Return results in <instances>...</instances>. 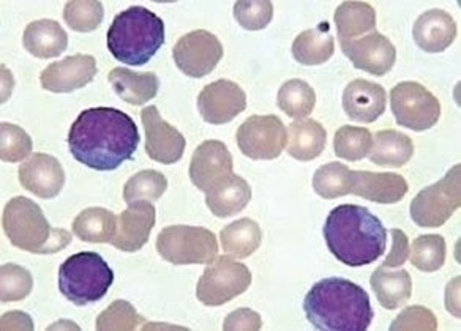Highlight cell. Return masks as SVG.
<instances>
[{"mask_svg":"<svg viewBox=\"0 0 461 331\" xmlns=\"http://www.w3.org/2000/svg\"><path fill=\"white\" fill-rule=\"evenodd\" d=\"M232 174V155L221 140H205L194 150L190 180L201 192H209Z\"/></svg>","mask_w":461,"mask_h":331,"instance_id":"2e32d148","label":"cell"},{"mask_svg":"<svg viewBox=\"0 0 461 331\" xmlns=\"http://www.w3.org/2000/svg\"><path fill=\"white\" fill-rule=\"evenodd\" d=\"M32 274L26 268L14 264H7L2 267V303L26 299L32 292Z\"/></svg>","mask_w":461,"mask_h":331,"instance_id":"ab89813d","label":"cell"},{"mask_svg":"<svg viewBox=\"0 0 461 331\" xmlns=\"http://www.w3.org/2000/svg\"><path fill=\"white\" fill-rule=\"evenodd\" d=\"M276 104L293 119H305L313 112L316 94L310 84L302 79H291L278 90Z\"/></svg>","mask_w":461,"mask_h":331,"instance_id":"d6a6232c","label":"cell"},{"mask_svg":"<svg viewBox=\"0 0 461 331\" xmlns=\"http://www.w3.org/2000/svg\"><path fill=\"white\" fill-rule=\"evenodd\" d=\"M373 147V134L366 128L345 127L339 128L333 138V152L339 158L348 161H359L370 155Z\"/></svg>","mask_w":461,"mask_h":331,"instance_id":"836d02e7","label":"cell"},{"mask_svg":"<svg viewBox=\"0 0 461 331\" xmlns=\"http://www.w3.org/2000/svg\"><path fill=\"white\" fill-rule=\"evenodd\" d=\"M157 251L174 265L211 264L218 255L217 237L205 228L169 226L158 234Z\"/></svg>","mask_w":461,"mask_h":331,"instance_id":"ba28073f","label":"cell"},{"mask_svg":"<svg viewBox=\"0 0 461 331\" xmlns=\"http://www.w3.org/2000/svg\"><path fill=\"white\" fill-rule=\"evenodd\" d=\"M446 240L441 236L417 237L411 246V262L412 265L427 273H433L444 267L446 264Z\"/></svg>","mask_w":461,"mask_h":331,"instance_id":"d590c367","label":"cell"},{"mask_svg":"<svg viewBox=\"0 0 461 331\" xmlns=\"http://www.w3.org/2000/svg\"><path fill=\"white\" fill-rule=\"evenodd\" d=\"M157 221V210L148 201H136L129 204V209L117 217L114 238L111 245L114 248L135 253L149 242L150 232Z\"/></svg>","mask_w":461,"mask_h":331,"instance_id":"ac0fdd59","label":"cell"},{"mask_svg":"<svg viewBox=\"0 0 461 331\" xmlns=\"http://www.w3.org/2000/svg\"><path fill=\"white\" fill-rule=\"evenodd\" d=\"M117 217L102 207L81 211L73 221L75 236L86 243H111L114 238Z\"/></svg>","mask_w":461,"mask_h":331,"instance_id":"1f68e13d","label":"cell"},{"mask_svg":"<svg viewBox=\"0 0 461 331\" xmlns=\"http://www.w3.org/2000/svg\"><path fill=\"white\" fill-rule=\"evenodd\" d=\"M435 314L422 306H411L404 309L397 320L391 325V330H436Z\"/></svg>","mask_w":461,"mask_h":331,"instance_id":"7bdbcfd3","label":"cell"},{"mask_svg":"<svg viewBox=\"0 0 461 331\" xmlns=\"http://www.w3.org/2000/svg\"><path fill=\"white\" fill-rule=\"evenodd\" d=\"M461 205V165H455L435 185L427 186L411 202L412 221L420 228H441Z\"/></svg>","mask_w":461,"mask_h":331,"instance_id":"52a82bcc","label":"cell"},{"mask_svg":"<svg viewBox=\"0 0 461 331\" xmlns=\"http://www.w3.org/2000/svg\"><path fill=\"white\" fill-rule=\"evenodd\" d=\"M220 242L223 251L234 259L250 257L263 242V232L257 221L250 218H242L234 223L228 224L221 234Z\"/></svg>","mask_w":461,"mask_h":331,"instance_id":"f546056e","label":"cell"},{"mask_svg":"<svg viewBox=\"0 0 461 331\" xmlns=\"http://www.w3.org/2000/svg\"><path fill=\"white\" fill-rule=\"evenodd\" d=\"M14 328L33 330L32 318H29L24 312H7L2 318V330H14Z\"/></svg>","mask_w":461,"mask_h":331,"instance_id":"bcb514c9","label":"cell"},{"mask_svg":"<svg viewBox=\"0 0 461 331\" xmlns=\"http://www.w3.org/2000/svg\"><path fill=\"white\" fill-rule=\"evenodd\" d=\"M324 240L337 261L364 267L384 255L387 229L366 207L339 205L327 217Z\"/></svg>","mask_w":461,"mask_h":331,"instance_id":"7a4b0ae2","label":"cell"},{"mask_svg":"<svg viewBox=\"0 0 461 331\" xmlns=\"http://www.w3.org/2000/svg\"><path fill=\"white\" fill-rule=\"evenodd\" d=\"M412 37L422 51L429 54L446 51L456 39L454 18L439 8L429 10L417 18Z\"/></svg>","mask_w":461,"mask_h":331,"instance_id":"7402d4cb","label":"cell"},{"mask_svg":"<svg viewBox=\"0 0 461 331\" xmlns=\"http://www.w3.org/2000/svg\"><path fill=\"white\" fill-rule=\"evenodd\" d=\"M313 188L321 198L335 199L349 194L351 169L339 161L321 166L313 175Z\"/></svg>","mask_w":461,"mask_h":331,"instance_id":"e575fe53","label":"cell"},{"mask_svg":"<svg viewBox=\"0 0 461 331\" xmlns=\"http://www.w3.org/2000/svg\"><path fill=\"white\" fill-rule=\"evenodd\" d=\"M141 119L146 131V153L149 158L161 165L177 163L185 152L184 134L161 119L157 106L142 109Z\"/></svg>","mask_w":461,"mask_h":331,"instance_id":"4fadbf2b","label":"cell"},{"mask_svg":"<svg viewBox=\"0 0 461 331\" xmlns=\"http://www.w3.org/2000/svg\"><path fill=\"white\" fill-rule=\"evenodd\" d=\"M346 58L356 68L366 71L375 76H384L393 68L397 60V49L383 33L373 31L364 39L339 41Z\"/></svg>","mask_w":461,"mask_h":331,"instance_id":"9a60e30c","label":"cell"},{"mask_svg":"<svg viewBox=\"0 0 461 331\" xmlns=\"http://www.w3.org/2000/svg\"><path fill=\"white\" fill-rule=\"evenodd\" d=\"M247 108V95L239 84L220 79L205 85L198 96L199 114L207 123L223 125Z\"/></svg>","mask_w":461,"mask_h":331,"instance_id":"5bb4252c","label":"cell"},{"mask_svg":"<svg viewBox=\"0 0 461 331\" xmlns=\"http://www.w3.org/2000/svg\"><path fill=\"white\" fill-rule=\"evenodd\" d=\"M73 158L95 171H114L140 146L135 121L114 108H90L77 115L68 133Z\"/></svg>","mask_w":461,"mask_h":331,"instance_id":"6da1fadb","label":"cell"},{"mask_svg":"<svg viewBox=\"0 0 461 331\" xmlns=\"http://www.w3.org/2000/svg\"><path fill=\"white\" fill-rule=\"evenodd\" d=\"M261 327H263L261 316L247 308L230 312L223 324L224 330H259Z\"/></svg>","mask_w":461,"mask_h":331,"instance_id":"ee69618b","label":"cell"},{"mask_svg":"<svg viewBox=\"0 0 461 331\" xmlns=\"http://www.w3.org/2000/svg\"><path fill=\"white\" fill-rule=\"evenodd\" d=\"M96 58L87 54H77L60 62L48 65L40 75L41 87L54 94H70L83 89L96 76Z\"/></svg>","mask_w":461,"mask_h":331,"instance_id":"e0dca14e","label":"cell"},{"mask_svg":"<svg viewBox=\"0 0 461 331\" xmlns=\"http://www.w3.org/2000/svg\"><path fill=\"white\" fill-rule=\"evenodd\" d=\"M370 282L373 292L385 309H397L406 305L412 295V280L406 270L389 272L387 268L378 267Z\"/></svg>","mask_w":461,"mask_h":331,"instance_id":"4316f807","label":"cell"},{"mask_svg":"<svg viewBox=\"0 0 461 331\" xmlns=\"http://www.w3.org/2000/svg\"><path fill=\"white\" fill-rule=\"evenodd\" d=\"M0 134H2V148H0L2 161L18 163L32 153L31 136L18 125L4 121L0 125Z\"/></svg>","mask_w":461,"mask_h":331,"instance_id":"f35d334b","label":"cell"},{"mask_svg":"<svg viewBox=\"0 0 461 331\" xmlns=\"http://www.w3.org/2000/svg\"><path fill=\"white\" fill-rule=\"evenodd\" d=\"M335 40L329 33L327 24L302 32L293 43V56L299 64L305 67L326 64L332 58Z\"/></svg>","mask_w":461,"mask_h":331,"instance_id":"4dcf8cb0","label":"cell"},{"mask_svg":"<svg viewBox=\"0 0 461 331\" xmlns=\"http://www.w3.org/2000/svg\"><path fill=\"white\" fill-rule=\"evenodd\" d=\"M392 112L400 127L427 131L441 117V103L422 84L400 83L391 90Z\"/></svg>","mask_w":461,"mask_h":331,"instance_id":"30bf717a","label":"cell"},{"mask_svg":"<svg viewBox=\"0 0 461 331\" xmlns=\"http://www.w3.org/2000/svg\"><path fill=\"white\" fill-rule=\"evenodd\" d=\"M114 272L102 255L83 251L67 259L59 268V291L73 305L95 303L108 293Z\"/></svg>","mask_w":461,"mask_h":331,"instance_id":"8992f818","label":"cell"},{"mask_svg":"<svg viewBox=\"0 0 461 331\" xmlns=\"http://www.w3.org/2000/svg\"><path fill=\"white\" fill-rule=\"evenodd\" d=\"M387 95L383 85L366 79H356L343 92V109L354 121L373 123L385 112Z\"/></svg>","mask_w":461,"mask_h":331,"instance_id":"44dd1931","label":"cell"},{"mask_svg":"<svg viewBox=\"0 0 461 331\" xmlns=\"http://www.w3.org/2000/svg\"><path fill=\"white\" fill-rule=\"evenodd\" d=\"M234 18L247 31H263L274 18L272 2H238L234 5Z\"/></svg>","mask_w":461,"mask_h":331,"instance_id":"b9f144b4","label":"cell"},{"mask_svg":"<svg viewBox=\"0 0 461 331\" xmlns=\"http://www.w3.org/2000/svg\"><path fill=\"white\" fill-rule=\"evenodd\" d=\"M335 26L339 41H351L364 33L376 31V12L366 2H345L341 4L335 16Z\"/></svg>","mask_w":461,"mask_h":331,"instance_id":"f1b7e54d","label":"cell"},{"mask_svg":"<svg viewBox=\"0 0 461 331\" xmlns=\"http://www.w3.org/2000/svg\"><path fill=\"white\" fill-rule=\"evenodd\" d=\"M104 8L102 2H68L64 8L67 26L77 32H92L102 24Z\"/></svg>","mask_w":461,"mask_h":331,"instance_id":"74e56055","label":"cell"},{"mask_svg":"<svg viewBox=\"0 0 461 331\" xmlns=\"http://www.w3.org/2000/svg\"><path fill=\"white\" fill-rule=\"evenodd\" d=\"M303 311L318 330L364 331L375 316L366 289L345 278L316 282L303 300Z\"/></svg>","mask_w":461,"mask_h":331,"instance_id":"3957f363","label":"cell"},{"mask_svg":"<svg viewBox=\"0 0 461 331\" xmlns=\"http://www.w3.org/2000/svg\"><path fill=\"white\" fill-rule=\"evenodd\" d=\"M327 131L320 121L302 119L289 125L288 153L299 161L318 158L326 148Z\"/></svg>","mask_w":461,"mask_h":331,"instance_id":"484cf974","label":"cell"},{"mask_svg":"<svg viewBox=\"0 0 461 331\" xmlns=\"http://www.w3.org/2000/svg\"><path fill=\"white\" fill-rule=\"evenodd\" d=\"M106 40L113 58L141 67L165 45V22L148 8L130 7L115 16Z\"/></svg>","mask_w":461,"mask_h":331,"instance_id":"277c9868","label":"cell"},{"mask_svg":"<svg viewBox=\"0 0 461 331\" xmlns=\"http://www.w3.org/2000/svg\"><path fill=\"white\" fill-rule=\"evenodd\" d=\"M392 237H393V245L389 255L385 257L381 267L392 268L403 265L408 255H410V245H408V237L404 236L403 230L392 229Z\"/></svg>","mask_w":461,"mask_h":331,"instance_id":"f6af8a7d","label":"cell"},{"mask_svg":"<svg viewBox=\"0 0 461 331\" xmlns=\"http://www.w3.org/2000/svg\"><path fill=\"white\" fill-rule=\"evenodd\" d=\"M408 188V182L400 174L351 171L349 194L375 204H397L406 196Z\"/></svg>","mask_w":461,"mask_h":331,"instance_id":"ffe728a7","label":"cell"},{"mask_svg":"<svg viewBox=\"0 0 461 331\" xmlns=\"http://www.w3.org/2000/svg\"><path fill=\"white\" fill-rule=\"evenodd\" d=\"M167 190V177L158 171L148 169V171L136 174L125 183L123 199L127 204H131L136 201H146V199L157 201L165 194Z\"/></svg>","mask_w":461,"mask_h":331,"instance_id":"8d00e7d4","label":"cell"},{"mask_svg":"<svg viewBox=\"0 0 461 331\" xmlns=\"http://www.w3.org/2000/svg\"><path fill=\"white\" fill-rule=\"evenodd\" d=\"M2 226L14 246L32 255H54L71 242L68 230L51 228L40 205L23 196L5 205Z\"/></svg>","mask_w":461,"mask_h":331,"instance_id":"5b68a950","label":"cell"},{"mask_svg":"<svg viewBox=\"0 0 461 331\" xmlns=\"http://www.w3.org/2000/svg\"><path fill=\"white\" fill-rule=\"evenodd\" d=\"M20 182L39 198H56L65 185L64 167L48 153H33L20 166Z\"/></svg>","mask_w":461,"mask_h":331,"instance_id":"d6986e66","label":"cell"},{"mask_svg":"<svg viewBox=\"0 0 461 331\" xmlns=\"http://www.w3.org/2000/svg\"><path fill=\"white\" fill-rule=\"evenodd\" d=\"M236 139L245 157L276 159L288 144V131L276 115H251L239 127Z\"/></svg>","mask_w":461,"mask_h":331,"instance_id":"8fae6325","label":"cell"},{"mask_svg":"<svg viewBox=\"0 0 461 331\" xmlns=\"http://www.w3.org/2000/svg\"><path fill=\"white\" fill-rule=\"evenodd\" d=\"M108 79L115 94L133 106H142L154 100L160 89L155 73H135L123 67L109 71Z\"/></svg>","mask_w":461,"mask_h":331,"instance_id":"d4e9b609","label":"cell"},{"mask_svg":"<svg viewBox=\"0 0 461 331\" xmlns=\"http://www.w3.org/2000/svg\"><path fill=\"white\" fill-rule=\"evenodd\" d=\"M173 58L184 75L198 79L217 68L218 62L223 58V45L213 33L193 31L176 43Z\"/></svg>","mask_w":461,"mask_h":331,"instance_id":"7c38bea8","label":"cell"},{"mask_svg":"<svg viewBox=\"0 0 461 331\" xmlns=\"http://www.w3.org/2000/svg\"><path fill=\"white\" fill-rule=\"evenodd\" d=\"M412 155L414 144L410 136L395 130H384L375 134L372 152L368 157L375 165L383 167H402L412 158Z\"/></svg>","mask_w":461,"mask_h":331,"instance_id":"83f0119b","label":"cell"},{"mask_svg":"<svg viewBox=\"0 0 461 331\" xmlns=\"http://www.w3.org/2000/svg\"><path fill=\"white\" fill-rule=\"evenodd\" d=\"M251 188L240 175L230 174L228 179L213 186L205 192V204L218 218H230L238 215L250 204Z\"/></svg>","mask_w":461,"mask_h":331,"instance_id":"603a6c76","label":"cell"},{"mask_svg":"<svg viewBox=\"0 0 461 331\" xmlns=\"http://www.w3.org/2000/svg\"><path fill=\"white\" fill-rule=\"evenodd\" d=\"M140 324H142V318L138 316L135 308L129 301L117 300L98 316L96 330H133Z\"/></svg>","mask_w":461,"mask_h":331,"instance_id":"60d3db41","label":"cell"},{"mask_svg":"<svg viewBox=\"0 0 461 331\" xmlns=\"http://www.w3.org/2000/svg\"><path fill=\"white\" fill-rule=\"evenodd\" d=\"M23 45L33 58H59L68 46V35L58 21H33L24 31Z\"/></svg>","mask_w":461,"mask_h":331,"instance_id":"cb8c5ba5","label":"cell"},{"mask_svg":"<svg viewBox=\"0 0 461 331\" xmlns=\"http://www.w3.org/2000/svg\"><path fill=\"white\" fill-rule=\"evenodd\" d=\"M250 270L230 255L215 257L199 278L196 297L205 306H221L250 287Z\"/></svg>","mask_w":461,"mask_h":331,"instance_id":"9c48e42d","label":"cell"}]
</instances>
